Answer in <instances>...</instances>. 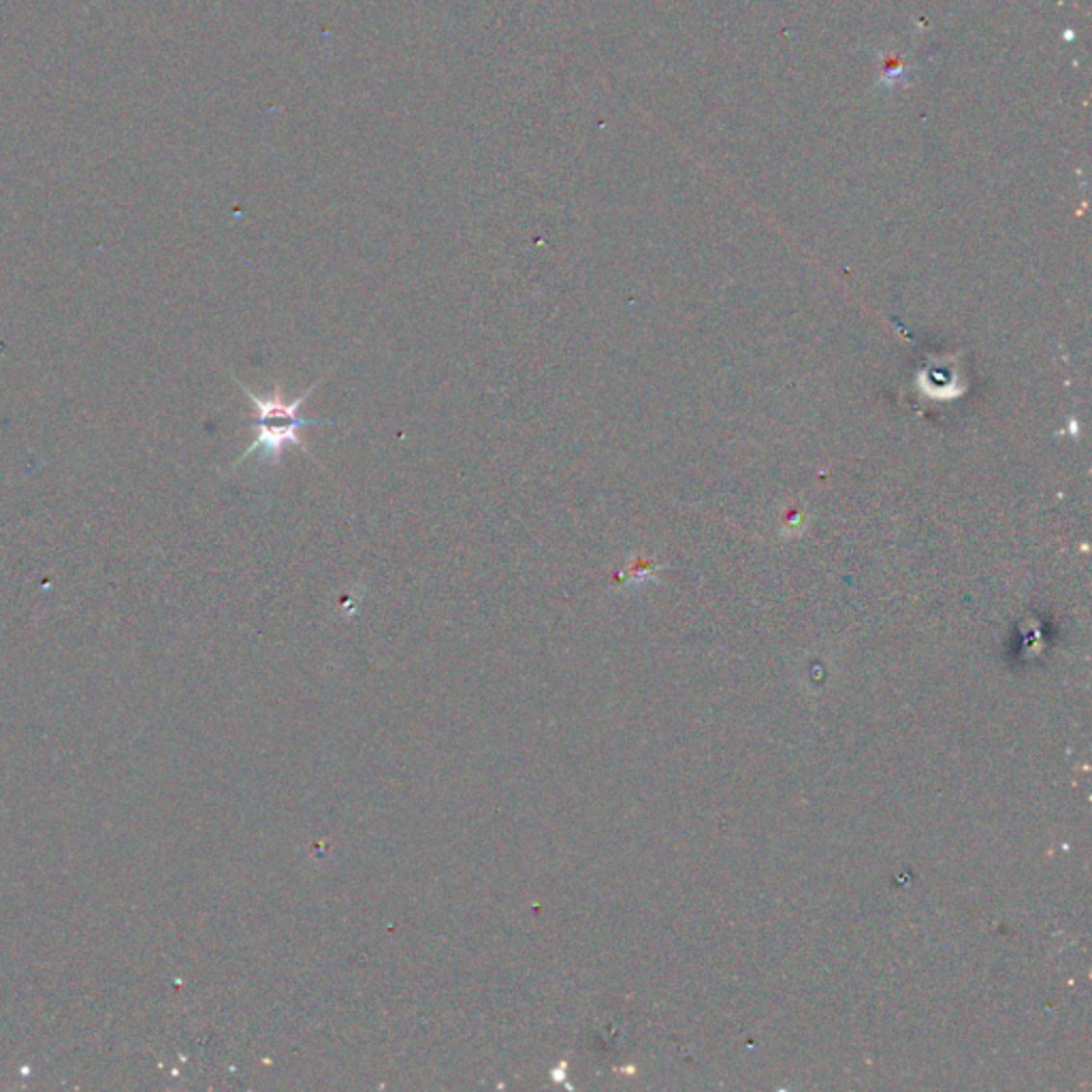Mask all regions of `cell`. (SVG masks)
Here are the masks:
<instances>
[{
    "label": "cell",
    "instance_id": "obj_1",
    "mask_svg": "<svg viewBox=\"0 0 1092 1092\" xmlns=\"http://www.w3.org/2000/svg\"><path fill=\"white\" fill-rule=\"evenodd\" d=\"M326 378V374L321 376L319 380L314 384H310V389H305L299 397H295V400H286L284 391H282V384L275 382L273 384V391L272 395H256L252 389H247V386L237 380L240 384V389L246 393L247 400L252 402V405L256 408V438L254 442L247 446L246 453L237 459L231 470L240 468L242 463H246L247 459H252V456H258L261 463H272L277 465L282 459V453L286 446H297V449H301V453H305L307 456L314 463H319L323 468V463L316 459V456L307 449V444L301 438V427H316V425H331V421H321V419H303L299 416L301 405L305 403L307 397H310L316 386L323 384Z\"/></svg>",
    "mask_w": 1092,
    "mask_h": 1092
}]
</instances>
